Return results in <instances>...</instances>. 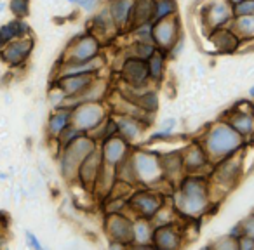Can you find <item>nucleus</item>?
<instances>
[{"label":"nucleus","instance_id":"nucleus-1","mask_svg":"<svg viewBox=\"0 0 254 250\" xmlns=\"http://www.w3.org/2000/svg\"><path fill=\"white\" fill-rule=\"evenodd\" d=\"M239 145V136L228 127H218L212 131L211 138L207 139V146L214 155H221V153L232 151L235 146Z\"/></svg>","mask_w":254,"mask_h":250},{"label":"nucleus","instance_id":"nucleus-2","mask_svg":"<svg viewBox=\"0 0 254 250\" xmlns=\"http://www.w3.org/2000/svg\"><path fill=\"white\" fill-rule=\"evenodd\" d=\"M205 201V191L200 183H187L183 188V208L187 212L200 210V207Z\"/></svg>","mask_w":254,"mask_h":250},{"label":"nucleus","instance_id":"nucleus-3","mask_svg":"<svg viewBox=\"0 0 254 250\" xmlns=\"http://www.w3.org/2000/svg\"><path fill=\"white\" fill-rule=\"evenodd\" d=\"M101 118V109L96 108V106H84L82 109H78L75 113V123H77L78 129H91L94 127L96 123Z\"/></svg>","mask_w":254,"mask_h":250},{"label":"nucleus","instance_id":"nucleus-4","mask_svg":"<svg viewBox=\"0 0 254 250\" xmlns=\"http://www.w3.org/2000/svg\"><path fill=\"white\" fill-rule=\"evenodd\" d=\"M96 50H98V44L94 42L92 39H85L82 42H78L75 46L73 50V61L77 63H84V61H89L94 57Z\"/></svg>","mask_w":254,"mask_h":250},{"label":"nucleus","instance_id":"nucleus-5","mask_svg":"<svg viewBox=\"0 0 254 250\" xmlns=\"http://www.w3.org/2000/svg\"><path fill=\"white\" fill-rule=\"evenodd\" d=\"M30 47H32V42L30 40H21V42H14L4 50L5 59H9L11 63H19V61L25 59V56L28 54Z\"/></svg>","mask_w":254,"mask_h":250},{"label":"nucleus","instance_id":"nucleus-6","mask_svg":"<svg viewBox=\"0 0 254 250\" xmlns=\"http://www.w3.org/2000/svg\"><path fill=\"white\" fill-rule=\"evenodd\" d=\"M153 37H155V40L160 44V46L167 47L173 44L174 40V35H176V30H174L173 25H169V23H159V25L155 26V30H153L152 33Z\"/></svg>","mask_w":254,"mask_h":250},{"label":"nucleus","instance_id":"nucleus-7","mask_svg":"<svg viewBox=\"0 0 254 250\" xmlns=\"http://www.w3.org/2000/svg\"><path fill=\"white\" fill-rule=\"evenodd\" d=\"M126 75L129 80H132L134 84H139V82L145 80L146 77V66L138 59H129L126 63Z\"/></svg>","mask_w":254,"mask_h":250},{"label":"nucleus","instance_id":"nucleus-8","mask_svg":"<svg viewBox=\"0 0 254 250\" xmlns=\"http://www.w3.org/2000/svg\"><path fill=\"white\" fill-rule=\"evenodd\" d=\"M89 82H91V78L84 77L82 73H78V75H71L70 78H66V80L61 82V87H63L68 94H75V92H78L84 87H87Z\"/></svg>","mask_w":254,"mask_h":250},{"label":"nucleus","instance_id":"nucleus-9","mask_svg":"<svg viewBox=\"0 0 254 250\" xmlns=\"http://www.w3.org/2000/svg\"><path fill=\"white\" fill-rule=\"evenodd\" d=\"M131 0H115L112 4V18L119 25H122V23H126L127 16L131 14Z\"/></svg>","mask_w":254,"mask_h":250},{"label":"nucleus","instance_id":"nucleus-10","mask_svg":"<svg viewBox=\"0 0 254 250\" xmlns=\"http://www.w3.org/2000/svg\"><path fill=\"white\" fill-rule=\"evenodd\" d=\"M132 203H136L139 207V210L145 212V214H153V212L159 208L160 200L152 195H136Z\"/></svg>","mask_w":254,"mask_h":250},{"label":"nucleus","instance_id":"nucleus-11","mask_svg":"<svg viewBox=\"0 0 254 250\" xmlns=\"http://www.w3.org/2000/svg\"><path fill=\"white\" fill-rule=\"evenodd\" d=\"M138 174L143 177V179H152L157 172V167H155V162L148 156H138Z\"/></svg>","mask_w":254,"mask_h":250},{"label":"nucleus","instance_id":"nucleus-12","mask_svg":"<svg viewBox=\"0 0 254 250\" xmlns=\"http://www.w3.org/2000/svg\"><path fill=\"white\" fill-rule=\"evenodd\" d=\"M153 14V0H139L134 12V23H143Z\"/></svg>","mask_w":254,"mask_h":250},{"label":"nucleus","instance_id":"nucleus-13","mask_svg":"<svg viewBox=\"0 0 254 250\" xmlns=\"http://www.w3.org/2000/svg\"><path fill=\"white\" fill-rule=\"evenodd\" d=\"M122 155H124V143L122 141L113 139V141H110L108 145H106V156H108V160L117 162V160L122 158Z\"/></svg>","mask_w":254,"mask_h":250},{"label":"nucleus","instance_id":"nucleus-14","mask_svg":"<svg viewBox=\"0 0 254 250\" xmlns=\"http://www.w3.org/2000/svg\"><path fill=\"white\" fill-rule=\"evenodd\" d=\"M70 120V113H56L53 120H51V132L53 134H60L61 131H64Z\"/></svg>","mask_w":254,"mask_h":250},{"label":"nucleus","instance_id":"nucleus-15","mask_svg":"<svg viewBox=\"0 0 254 250\" xmlns=\"http://www.w3.org/2000/svg\"><path fill=\"white\" fill-rule=\"evenodd\" d=\"M235 129H239L240 132H251L254 129V122L249 115H239L233 122Z\"/></svg>","mask_w":254,"mask_h":250},{"label":"nucleus","instance_id":"nucleus-16","mask_svg":"<svg viewBox=\"0 0 254 250\" xmlns=\"http://www.w3.org/2000/svg\"><path fill=\"white\" fill-rule=\"evenodd\" d=\"M173 11H174V4L171 0H159V2H157V9H155V18L157 19L166 18V16H169Z\"/></svg>","mask_w":254,"mask_h":250},{"label":"nucleus","instance_id":"nucleus-17","mask_svg":"<svg viewBox=\"0 0 254 250\" xmlns=\"http://www.w3.org/2000/svg\"><path fill=\"white\" fill-rule=\"evenodd\" d=\"M235 12H237V16L254 14V0H242L240 4H237Z\"/></svg>","mask_w":254,"mask_h":250},{"label":"nucleus","instance_id":"nucleus-18","mask_svg":"<svg viewBox=\"0 0 254 250\" xmlns=\"http://www.w3.org/2000/svg\"><path fill=\"white\" fill-rule=\"evenodd\" d=\"M150 68H152L153 77H160V73H162V56H160V54H152Z\"/></svg>","mask_w":254,"mask_h":250},{"label":"nucleus","instance_id":"nucleus-19","mask_svg":"<svg viewBox=\"0 0 254 250\" xmlns=\"http://www.w3.org/2000/svg\"><path fill=\"white\" fill-rule=\"evenodd\" d=\"M12 11L18 16H26V12H28V0H12Z\"/></svg>","mask_w":254,"mask_h":250},{"label":"nucleus","instance_id":"nucleus-20","mask_svg":"<svg viewBox=\"0 0 254 250\" xmlns=\"http://www.w3.org/2000/svg\"><path fill=\"white\" fill-rule=\"evenodd\" d=\"M73 2H78L84 9H92L96 5V0H73Z\"/></svg>","mask_w":254,"mask_h":250},{"label":"nucleus","instance_id":"nucleus-21","mask_svg":"<svg viewBox=\"0 0 254 250\" xmlns=\"http://www.w3.org/2000/svg\"><path fill=\"white\" fill-rule=\"evenodd\" d=\"M246 233H247V236L254 238V219H253V221H249V222L246 224Z\"/></svg>","mask_w":254,"mask_h":250},{"label":"nucleus","instance_id":"nucleus-22","mask_svg":"<svg viewBox=\"0 0 254 250\" xmlns=\"http://www.w3.org/2000/svg\"><path fill=\"white\" fill-rule=\"evenodd\" d=\"M28 240H30V243H32V245L35 247V249H40V245H39V243H37L35 236H33L32 233H28Z\"/></svg>","mask_w":254,"mask_h":250},{"label":"nucleus","instance_id":"nucleus-23","mask_svg":"<svg viewBox=\"0 0 254 250\" xmlns=\"http://www.w3.org/2000/svg\"><path fill=\"white\" fill-rule=\"evenodd\" d=\"M232 2H235V4H240V2H242V0H232Z\"/></svg>","mask_w":254,"mask_h":250},{"label":"nucleus","instance_id":"nucleus-24","mask_svg":"<svg viewBox=\"0 0 254 250\" xmlns=\"http://www.w3.org/2000/svg\"><path fill=\"white\" fill-rule=\"evenodd\" d=\"M251 96H254V89H251Z\"/></svg>","mask_w":254,"mask_h":250}]
</instances>
